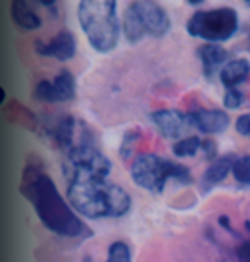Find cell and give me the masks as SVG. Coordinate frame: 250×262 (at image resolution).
I'll list each match as a JSON object with an SVG mask.
<instances>
[{"mask_svg": "<svg viewBox=\"0 0 250 262\" xmlns=\"http://www.w3.org/2000/svg\"><path fill=\"white\" fill-rule=\"evenodd\" d=\"M19 189L49 231L64 239H87L93 235V229L81 220L79 214L60 193L54 180L44 172L29 166Z\"/></svg>", "mask_w": 250, "mask_h": 262, "instance_id": "1", "label": "cell"}, {"mask_svg": "<svg viewBox=\"0 0 250 262\" xmlns=\"http://www.w3.org/2000/svg\"><path fill=\"white\" fill-rule=\"evenodd\" d=\"M67 203L89 220L121 218L131 210V195L123 187L102 178L72 173L67 178Z\"/></svg>", "mask_w": 250, "mask_h": 262, "instance_id": "2", "label": "cell"}, {"mask_svg": "<svg viewBox=\"0 0 250 262\" xmlns=\"http://www.w3.org/2000/svg\"><path fill=\"white\" fill-rule=\"evenodd\" d=\"M77 19L93 50L108 54L118 47L121 19L116 0H83L77 4Z\"/></svg>", "mask_w": 250, "mask_h": 262, "instance_id": "3", "label": "cell"}, {"mask_svg": "<svg viewBox=\"0 0 250 262\" xmlns=\"http://www.w3.org/2000/svg\"><path fill=\"white\" fill-rule=\"evenodd\" d=\"M129 173L137 187L145 189L152 195H162L170 180L177 181L179 185L193 183V173L185 164H177L154 152H141L135 156Z\"/></svg>", "mask_w": 250, "mask_h": 262, "instance_id": "4", "label": "cell"}, {"mask_svg": "<svg viewBox=\"0 0 250 262\" xmlns=\"http://www.w3.org/2000/svg\"><path fill=\"white\" fill-rule=\"evenodd\" d=\"M239 29H241V17L231 6L196 10L187 21V33L208 45H223L231 41Z\"/></svg>", "mask_w": 250, "mask_h": 262, "instance_id": "5", "label": "cell"}, {"mask_svg": "<svg viewBox=\"0 0 250 262\" xmlns=\"http://www.w3.org/2000/svg\"><path fill=\"white\" fill-rule=\"evenodd\" d=\"M77 81L70 70H62L60 74L50 79H40L37 87L33 89V98L44 102V104H56V102H70L75 98Z\"/></svg>", "mask_w": 250, "mask_h": 262, "instance_id": "6", "label": "cell"}, {"mask_svg": "<svg viewBox=\"0 0 250 262\" xmlns=\"http://www.w3.org/2000/svg\"><path fill=\"white\" fill-rule=\"evenodd\" d=\"M135 6H137L139 16H141V21L145 25L146 35H150L152 39H162L170 33L171 17L162 4L150 2V0H143V2L137 0Z\"/></svg>", "mask_w": 250, "mask_h": 262, "instance_id": "7", "label": "cell"}, {"mask_svg": "<svg viewBox=\"0 0 250 262\" xmlns=\"http://www.w3.org/2000/svg\"><path fill=\"white\" fill-rule=\"evenodd\" d=\"M150 122H152V125L158 129V133L164 139H170L173 143L183 139L189 127H191L187 114L179 112V110H173V108H160V110L152 112Z\"/></svg>", "mask_w": 250, "mask_h": 262, "instance_id": "8", "label": "cell"}, {"mask_svg": "<svg viewBox=\"0 0 250 262\" xmlns=\"http://www.w3.org/2000/svg\"><path fill=\"white\" fill-rule=\"evenodd\" d=\"M191 127L204 135H221L229 127V114L219 108H193L187 112Z\"/></svg>", "mask_w": 250, "mask_h": 262, "instance_id": "9", "label": "cell"}, {"mask_svg": "<svg viewBox=\"0 0 250 262\" xmlns=\"http://www.w3.org/2000/svg\"><path fill=\"white\" fill-rule=\"evenodd\" d=\"M35 52L42 58H54L58 62H67L75 56L77 52V41L75 35L70 29H62L56 37H52L50 41H35Z\"/></svg>", "mask_w": 250, "mask_h": 262, "instance_id": "10", "label": "cell"}, {"mask_svg": "<svg viewBox=\"0 0 250 262\" xmlns=\"http://www.w3.org/2000/svg\"><path fill=\"white\" fill-rule=\"evenodd\" d=\"M79 123L73 116H54L47 123V133L60 150L67 152L75 145V139L79 135Z\"/></svg>", "mask_w": 250, "mask_h": 262, "instance_id": "11", "label": "cell"}, {"mask_svg": "<svg viewBox=\"0 0 250 262\" xmlns=\"http://www.w3.org/2000/svg\"><path fill=\"white\" fill-rule=\"evenodd\" d=\"M196 56L200 60L202 66V75L206 79H212L219 70L229 62V52H227L221 45H208L204 42L196 49Z\"/></svg>", "mask_w": 250, "mask_h": 262, "instance_id": "12", "label": "cell"}, {"mask_svg": "<svg viewBox=\"0 0 250 262\" xmlns=\"http://www.w3.org/2000/svg\"><path fill=\"white\" fill-rule=\"evenodd\" d=\"M235 158H237V156H233V155H223V156H219L218 160L210 162V166L204 170V173H202V178H200V191L204 195L210 193L214 187H218L219 183L231 173Z\"/></svg>", "mask_w": 250, "mask_h": 262, "instance_id": "13", "label": "cell"}, {"mask_svg": "<svg viewBox=\"0 0 250 262\" xmlns=\"http://www.w3.org/2000/svg\"><path fill=\"white\" fill-rule=\"evenodd\" d=\"M219 81L227 89H239L250 77V62L246 58H233L219 70Z\"/></svg>", "mask_w": 250, "mask_h": 262, "instance_id": "14", "label": "cell"}, {"mask_svg": "<svg viewBox=\"0 0 250 262\" xmlns=\"http://www.w3.org/2000/svg\"><path fill=\"white\" fill-rule=\"evenodd\" d=\"M121 33H123V37H125L127 42H131V45L141 42L143 37L146 35L145 25L141 21V16H139L135 2H129L125 12H123V16H121Z\"/></svg>", "mask_w": 250, "mask_h": 262, "instance_id": "15", "label": "cell"}, {"mask_svg": "<svg viewBox=\"0 0 250 262\" xmlns=\"http://www.w3.org/2000/svg\"><path fill=\"white\" fill-rule=\"evenodd\" d=\"M12 19L24 31H37L42 27L40 16L31 8L29 2H24V0H14L12 2Z\"/></svg>", "mask_w": 250, "mask_h": 262, "instance_id": "16", "label": "cell"}, {"mask_svg": "<svg viewBox=\"0 0 250 262\" xmlns=\"http://www.w3.org/2000/svg\"><path fill=\"white\" fill-rule=\"evenodd\" d=\"M200 143L202 139L198 135H185L171 145V152L177 158H193L196 152H200Z\"/></svg>", "mask_w": 250, "mask_h": 262, "instance_id": "17", "label": "cell"}, {"mask_svg": "<svg viewBox=\"0 0 250 262\" xmlns=\"http://www.w3.org/2000/svg\"><path fill=\"white\" fill-rule=\"evenodd\" d=\"M83 262H93L90 256H87ZM106 262H133L131 256V247L125 241H113L112 245L108 247V256Z\"/></svg>", "mask_w": 250, "mask_h": 262, "instance_id": "18", "label": "cell"}, {"mask_svg": "<svg viewBox=\"0 0 250 262\" xmlns=\"http://www.w3.org/2000/svg\"><path fill=\"white\" fill-rule=\"evenodd\" d=\"M231 173H233V180L239 185L250 187V155L237 156L233 162V168H231Z\"/></svg>", "mask_w": 250, "mask_h": 262, "instance_id": "19", "label": "cell"}, {"mask_svg": "<svg viewBox=\"0 0 250 262\" xmlns=\"http://www.w3.org/2000/svg\"><path fill=\"white\" fill-rule=\"evenodd\" d=\"M141 139V133L139 131H127L125 135H123V139H121V145H120V158L121 160H127L133 152V147H135V143Z\"/></svg>", "mask_w": 250, "mask_h": 262, "instance_id": "20", "label": "cell"}, {"mask_svg": "<svg viewBox=\"0 0 250 262\" xmlns=\"http://www.w3.org/2000/svg\"><path fill=\"white\" fill-rule=\"evenodd\" d=\"M244 104V93L241 89H227L223 95V108L225 110H239Z\"/></svg>", "mask_w": 250, "mask_h": 262, "instance_id": "21", "label": "cell"}, {"mask_svg": "<svg viewBox=\"0 0 250 262\" xmlns=\"http://www.w3.org/2000/svg\"><path fill=\"white\" fill-rule=\"evenodd\" d=\"M200 152L204 155V158L208 160V162H214V160H218L219 158V148H218V143L210 137H206V139H202L200 143Z\"/></svg>", "mask_w": 250, "mask_h": 262, "instance_id": "22", "label": "cell"}, {"mask_svg": "<svg viewBox=\"0 0 250 262\" xmlns=\"http://www.w3.org/2000/svg\"><path fill=\"white\" fill-rule=\"evenodd\" d=\"M235 129L239 135L242 137H248L250 135V114H242L237 118V122H235Z\"/></svg>", "mask_w": 250, "mask_h": 262, "instance_id": "23", "label": "cell"}, {"mask_svg": "<svg viewBox=\"0 0 250 262\" xmlns=\"http://www.w3.org/2000/svg\"><path fill=\"white\" fill-rule=\"evenodd\" d=\"M237 260L239 262H250V241H242L237 247Z\"/></svg>", "mask_w": 250, "mask_h": 262, "instance_id": "24", "label": "cell"}, {"mask_svg": "<svg viewBox=\"0 0 250 262\" xmlns=\"http://www.w3.org/2000/svg\"><path fill=\"white\" fill-rule=\"evenodd\" d=\"M218 226L221 229H225L227 233H231V235H235V237H239V233H237V231L231 228V220H229V216H225V214L218 216Z\"/></svg>", "mask_w": 250, "mask_h": 262, "instance_id": "25", "label": "cell"}, {"mask_svg": "<svg viewBox=\"0 0 250 262\" xmlns=\"http://www.w3.org/2000/svg\"><path fill=\"white\" fill-rule=\"evenodd\" d=\"M40 4H42V6H44V8H49V12H52V16H58V10H56V2H54V0H42V2H40Z\"/></svg>", "mask_w": 250, "mask_h": 262, "instance_id": "26", "label": "cell"}, {"mask_svg": "<svg viewBox=\"0 0 250 262\" xmlns=\"http://www.w3.org/2000/svg\"><path fill=\"white\" fill-rule=\"evenodd\" d=\"M187 6H193V8H200V6H204V2H202V0H187Z\"/></svg>", "mask_w": 250, "mask_h": 262, "instance_id": "27", "label": "cell"}, {"mask_svg": "<svg viewBox=\"0 0 250 262\" xmlns=\"http://www.w3.org/2000/svg\"><path fill=\"white\" fill-rule=\"evenodd\" d=\"M4 98H6V93H4V89H2V87H0V104H2V102H4Z\"/></svg>", "mask_w": 250, "mask_h": 262, "instance_id": "28", "label": "cell"}, {"mask_svg": "<svg viewBox=\"0 0 250 262\" xmlns=\"http://www.w3.org/2000/svg\"><path fill=\"white\" fill-rule=\"evenodd\" d=\"M244 228H246V231L250 233V222H246V224H244Z\"/></svg>", "mask_w": 250, "mask_h": 262, "instance_id": "29", "label": "cell"}, {"mask_svg": "<svg viewBox=\"0 0 250 262\" xmlns=\"http://www.w3.org/2000/svg\"><path fill=\"white\" fill-rule=\"evenodd\" d=\"M244 6H246V8H250V0H246V2H244Z\"/></svg>", "mask_w": 250, "mask_h": 262, "instance_id": "30", "label": "cell"}, {"mask_svg": "<svg viewBox=\"0 0 250 262\" xmlns=\"http://www.w3.org/2000/svg\"><path fill=\"white\" fill-rule=\"evenodd\" d=\"M248 45H250V31H248Z\"/></svg>", "mask_w": 250, "mask_h": 262, "instance_id": "31", "label": "cell"}, {"mask_svg": "<svg viewBox=\"0 0 250 262\" xmlns=\"http://www.w3.org/2000/svg\"><path fill=\"white\" fill-rule=\"evenodd\" d=\"M248 137H250V135H248Z\"/></svg>", "mask_w": 250, "mask_h": 262, "instance_id": "32", "label": "cell"}]
</instances>
